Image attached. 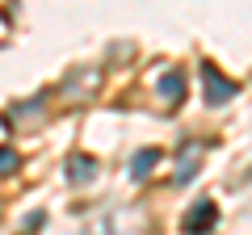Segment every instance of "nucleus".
Listing matches in <instances>:
<instances>
[{"label":"nucleus","mask_w":252,"mask_h":235,"mask_svg":"<svg viewBox=\"0 0 252 235\" xmlns=\"http://www.w3.org/2000/svg\"><path fill=\"white\" fill-rule=\"evenodd\" d=\"M202 88H206V92H202V101H206V105H227V101L240 92V84L227 80L215 63H202Z\"/></svg>","instance_id":"1"},{"label":"nucleus","mask_w":252,"mask_h":235,"mask_svg":"<svg viewBox=\"0 0 252 235\" xmlns=\"http://www.w3.org/2000/svg\"><path fill=\"white\" fill-rule=\"evenodd\" d=\"M139 227H143V214H139V210H109V214L97 218L84 235H135Z\"/></svg>","instance_id":"2"},{"label":"nucleus","mask_w":252,"mask_h":235,"mask_svg":"<svg viewBox=\"0 0 252 235\" xmlns=\"http://www.w3.org/2000/svg\"><path fill=\"white\" fill-rule=\"evenodd\" d=\"M215 227H219V206L210 198L193 202V206L185 210V218H181V231H185V235H210Z\"/></svg>","instance_id":"3"},{"label":"nucleus","mask_w":252,"mask_h":235,"mask_svg":"<svg viewBox=\"0 0 252 235\" xmlns=\"http://www.w3.org/2000/svg\"><path fill=\"white\" fill-rule=\"evenodd\" d=\"M97 172H101V164L93 160V155H84V151L67 155V164H63V176H67V185H93V181H97Z\"/></svg>","instance_id":"4"},{"label":"nucleus","mask_w":252,"mask_h":235,"mask_svg":"<svg viewBox=\"0 0 252 235\" xmlns=\"http://www.w3.org/2000/svg\"><path fill=\"white\" fill-rule=\"evenodd\" d=\"M156 92H160V101L168 109H177L181 101H185V72H181V67H168V72L156 80Z\"/></svg>","instance_id":"5"},{"label":"nucleus","mask_w":252,"mask_h":235,"mask_svg":"<svg viewBox=\"0 0 252 235\" xmlns=\"http://www.w3.org/2000/svg\"><path fill=\"white\" fill-rule=\"evenodd\" d=\"M198 160H202V143H185V147H181V160H177L172 181H177V185H189L193 176H198Z\"/></svg>","instance_id":"6"},{"label":"nucleus","mask_w":252,"mask_h":235,"mask_svg":"<svg viewBox=\"0 0 252 235\" xmlns=\"http://www.w3.org/2000/svg\"><path fill=\"white\" fill-rule=\"evenodd\" d=\"M156 164H160V151H156V147H143V151H135V155H130V181H147Z\"/></svg>","instance_id":"7"},{"label":"nucleus","mask_w":252,"mask_h":235,"mask_svg":"<svg viewBox=\"0 0 252 235\" xmlns=\"http://www.w3.org/2000/svg\"><path fill=\"white\" fill-rule=\"evenodd\" d=\"M17 168H21V155L13 147H0V176H13Z\"/></svg>","instance_id":"8"},{"label":"nucleus","mask_w":252,"mask_h":235,"mask_svg":"<svg viewBox=\"0 0 252 235\" xmlns=\"http://www.w3.org/2000/svg\"><path fill=\"white\" fill-rule=\"evenodd\" d=\"M42 223H46V214H42V210H34V214H26V223H21L17 235H34V231H42Z\"/></svg>","instance_id":"9"}]
</instances>
